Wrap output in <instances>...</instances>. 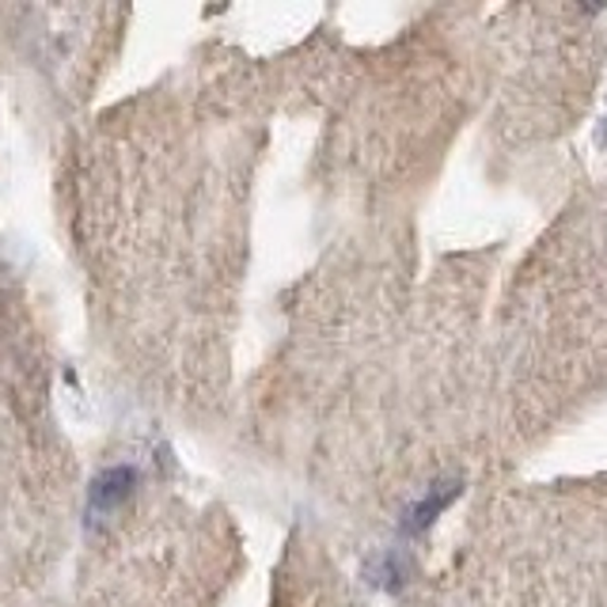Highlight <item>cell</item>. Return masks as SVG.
Instances as JSON below:
<instances>
[{
  "mask_svg": "<svg viewBox=\"0 0 607 607\" xmlns=\"http://www.w3.org/2000/svg\"><path fill=\"white\" fill-rule=\"evenodd\" d=\"M134 471H126V467H114V471L99 475L96 486H91V513H106L114 509L118 502H126L129 490H134Z\"/></svg>",
  "mask_w": 607,
  "mask_h": 607,
  "instance_id": "6da1fadb",
  "label": "cell"
}]
</instances>
